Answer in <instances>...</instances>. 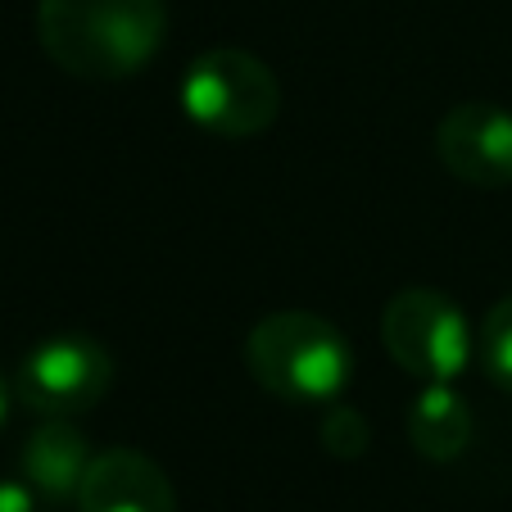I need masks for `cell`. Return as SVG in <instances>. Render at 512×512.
<instances>
[{
    "mask_svg": "<svg viewBox=\"0 0 512 512\" xmlns=\"http://www.w3.org/2000/svg\"><path fill=\"white\" fill-rule=\"evenodd\" d=\"M114 386V358L87 331H59L28 349L14 377V395L41 417L91 413Z\"/></svg>",
    "mask_w": 512,
    "mask_h": 512,
    "instance_id": "cell-5",
    "label": "cell"
},
{
    "mask_svg": "<svg viewBox=\"0 0 512 512\" xmlns=\"http://www.w3.org/2000/svg\"><path fill=\"white\" fill-rule=\"evenodd\" d=\"M41 50L82 82H123L159 55L168 37L164 0H41Z\"/></svg>",
    "mask_w": 512,
    "mask_h": 512,
    "instance_id": "cell-1",
    "label": "cell"
},
{
    "mask_svg": "<svg viewBox=\"0 0 512 512\" xmlns=\"http://www.w3.org/2000/svg\"><path fill=\"white\" fill-rule=\"evenodd\" d=\"M5 417H10V386L0 377V426H5Z\"/></svg>",
    "mask_w": 512,
    "mask_h": 512,
    "instance_id": "cell-13",
    "label": "cell"
},
{
    "mask_svg": "<svg viewBox=\"0 0 512 512\" xmlns=\"http://www.w3.org/2000/svg\"><path fill=\"white\" fill-rule=\"evenodd\" d=\"M37 499H32L28 481H0V512H32Z\"/></svg>",
    "mask_w": 512,
    "mask_h": 512,
    "instance_id": "cell-12",
    "label": "cell"
},
{
    "mask_svg": "<svg viewBox=\"0 0 512 512\" xmlns=\"http://www.w3.org/2000/svg\"><path fill=\"white\" fill-rule=\"evenodd\" d=\"M87 467H91L87 435L68 422V417H50V422H41L37 431L23 440L19 472H23V481L32 485V494H41L46 503L78 499Z\"/></svg>",
    "mask_w": 512,
    "mask_h": 512,
    "instance_id": "cell-8",
    "label": "cell"
},
{
    "mask_svg": "<svg viewBox=\"0 0 512 512\" xmlns=\"http://www.w3.org/2000/svg\"><path fill=\"white\" fill-rule=\"evenodd\" d=\"M481 358H485V372H490L503 390H512V295L485 313V322H481Z\"/></svg>",
    "mask_w": 512,
    "mask_h": 512,
    "instance_id": "cell-10",
    "label": "cell"
},
{
    "mask_svg": "<svg viewBox=\"0 0 512 512\" xmlns=\"http://www.w3.org/2000/svg\"><path fill=\"white\" fill-rule=\"evenodd\" d=\"M245 368L281 404H336L354 377V349L318 313H268L245 336Z\"/></svg>",
    "mask_w": 512,
    "mask_h": 512,
    "instance_id": "cell-2",
    "label": "cell"
},
{
    "mask_svg": "<svg viewBox=\"0 0 512 512\" xmlns=\"http://www.w3.org/2000/svg\"><path fill=\"white\" fill-rule=\"evenodd\" d=\"M78 512H177V494L155 458L136 449H109L91 458L82 476Z\"/></svg>",
    "mask_w": 512,
    "mask_h": 512,
    "instance_id": "cell-7",
    "label": "cell"
},
{
    "mask_svg": "<svg viewBox=\"0 0 512 512\" xmlns=\"http://www.w3.org/2000/svg\"><path fill=\"white\" fill-rule=\"evenodd\" d=\"M322 445L336 458H358L368 449V422H363V413L349 404H331L327 422H322Z\"/></svg>",
    "mask_w": 512,
    "mask_h": 512,
    "instance_id": "cell-11",
    "label": "cell"
},
{
    "mask_svg": "<svg viewBox=\"0 0 512 512\" xmlns=\"http://www.w3.org/2000/svg\"><path fill=\"white\" fill-rule=\"evenodd\" d=\"M381 345L408 377L449 386L472 358V327L445 290L408 286L381 313Z\"/></svg>",
    "mask_w": 512,
    "mask_h": 512,
    "instance_id": "cell-4",
    "label": "cell"
},
{
    "mask_svg": "<svg viewBox=\"0 0 512 512\" xmlns=\"http://www.w3.org/2000/svg\"><path fill=\"white\" fill-rule=\"evenodd\" d=\"M408 440L431 463H449L463 454L472 440V413L454 386H422V395L408 408Z\"/></svg>",
    "mask_w": 512,
    "mask_h": 512,
    "instance_id": "cell-9",
    "label": "cell"
},
{
    "mask_svg": "<svg viewBox=\"0 0 512 512\" xmlns=\"http://www.w3.org/2000/svg\"><path fill=\"white\" fill-rule=\"evenodd\" d=\"M435 155L467 186L512 182V114L499 105H458L435 127Z\"/></svg>",
    "mask_w": 512,
    "mask_h": 512,
    "instance_id": "cell-6",
    "label": "cell"
},
{
    "mask_svg": "<svg viewBox=\"0 0 512 512\" xmlns=\"http://www.w3.org/2000/svg\"><path fill=\"white\" fill-rule=\"evenodd\" d=\"M186 118L213 136H259L281 114V82L259 55L236 46H213L191 59L177 87Z\"/></svg>",
    "mask_w": 512,
    "mask_h": 512,
    "instance_id": "cell-3",
    "label": "cell"
}]
</instances>
